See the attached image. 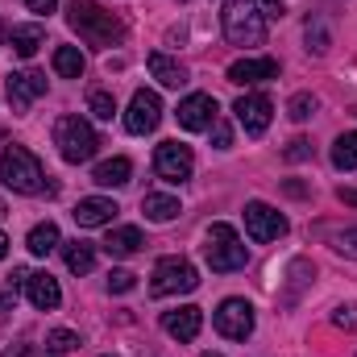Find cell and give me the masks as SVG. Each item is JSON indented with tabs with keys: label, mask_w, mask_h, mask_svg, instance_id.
Returning <instances> with one entry per match:
<instances>
[{
	"label": "cell",
	"mask_w": 357,
	"mask_h": 357,
	"mask_svg": "<svg viewBox=\"0 0 357 357\" xmlns=\"http://www.w3.org/2000/svg\"><path fill=\"white\" fill-rule=\"evenodd\" d=\"M287 112H291V121H307V116L316 112V96H312V91H299V96H291Z\"/></svg>",
	"instance_id": "f546056e"
},
{
	"label": "cell",
	"mask_w": 357,
	"mask_h": 357,
	"mask_svg": "<svg viewBox=\"0 0 357 357\" xmlns=\"http://www.w3.org/2000/svg\"><path fill=\"white\" fill-rule=\"evenodd\" d=\"M158 121H162V100H158V91H133V100H129V112H125V129L129 133H154L158 129Z\"/></svg>",
	"instance_id": "9c48e42d"
},
{
	"label": "cell",
	"mask_w": 357,
	"mask_h": 357,
	"mask_svg": "<svg viewBox=\"0 0 357 357\" xmlns=\"http://www.w3.org/2000/svg\"><path fill=\"white\" fill-rule=\"evenodd\" d=\"M337 199H341L345 208H357V187H341V191H337Z\"/></svg>",
	"instance_id": "d590c367"
},
{
	"label": "cell",
	"mask_w": 357,
	"mask_h": 357,
	"mask_svg": "<svg viewBox=\"0 0 357 357\" xmlns=\"http://www.w3.org/2000/svg\"><path fill=\"white\" fill-rule=\"evenodd\" d=\"M0 258H8V237L0 233Z\"/></svg>",
	"instance_id": "f35d334b"
},
{
	"label": "cell",
	"mask_w": 357,
	"mask_h": 357,
	"mask_svg": "<svg viewBox=\"0 0 357 357\" xmlns=\"http://www.w3.org/2000/svg\"><path fill=\"white\" fill-rule=\"evenodd\" d=\"M154 171H158V178H167V183L191 178V171H195L191 146H183V142H162V146L154 150Z\"/></svg>",
	"instance_id": "52a82bcc"
},
{
	"label": "cell",
	"mask_w": 357,
	"mask_h": 357,
	"mask_svg": "<svg viewBox=\"0 0 357 357\" xmlns=\"http://www.w3.org/2000/svg\"><path fill=\"white\" fill-rule=\"evenodd\" d=\"M212 137H216V150H229V142H233V133H229V125H212Z\"/></svg>",
	"instance_id": "e575fe53"
},
{
	"label": "cell",
	"mask_w": 357,
	"mask_h": 357,
	"mask_svg": "<svg viewBox=\"0 0 357 357\" xmlns=\"http://www.w3.org/2000/svg\"><path fill=\"white\" fill-rule=\"evenodd\" d=\"M84 54H79V46H59L54 50V71L63 75V79H79L84 75Z\"/></svg>",
	"instance_id": "d4e9b609"
},
{
	"label": "cell",
	"mask_w": 357,
	"mask_h": 357,
	"mask_svg": "<svg viewBox=\"0 0 357 357\" xmlns=\"http://www.w3.org/2000/svg\"><path fill=\"white\" fill-rule=\"evenodd\" d=\"M266 79H278V59H237L229 67V84H237V88H254Z\"/></svg>",
	"instance_id": "4fadbf2b"
},
{
	"label": "cell",
	"mask_w": 357,
	"mask_h": 357,
	"mask_svg": "<svg viewBox=\"0 0 357 357\" xmlns=\"http://www.w3.org/2000/svg\"><path fill=\"white\" fill-rule=\"evenodd\" d=\"M88 108H91V116H100V121H112V112H116V100H112V91H91V96H88Z\"/></svg>",
	"instance_id": "f1b7e54d"
},
{
	"label": "cell",
	"mask_w": 357,
	"mask_h": 357,
	"mask_svg": "<svg viewBox=\"0 0 357 357\" xmlns=\"http://www.w3.org/2000/svg\"><path fill=\"white\" fill-rule=\"evenodd\" d=\"M333 167L337 171H357V129L354 133H341L333 142Z\"/></svg>",
	"instance_id": "484cf974"
},
{
	"label": "cell",
	"mask_w": 357,
	"mask_h": 357,
	"mask_svg": "<svg viewBox=\"0 0 357 357\" xmlns=\"http://www.w3.org/2000/svg\"><path fill=\"white\" fill-rule=\"evenodd\" d=\"M121 208L112 204V199H104V195H88V199H79L75 204V225L79 229H100V225H112V216H116Z\"/></svg>",
	"instance_id": "e0dca14e"
},
{
	"label": "cell",
	"mask_w": 357,
	"mask_h": 357,
	"mask_svg": "<svg viewBox=\"0 0 357 357\" xmlns=\"http://www.w3.org/2000/svg\"><path fill=\"white\" fill-rule=\"evenodd\" d=\"M25 295H29V303H33L38 312H54V307L63 303V291H59V278H54V274H46V270H38V274H29V282H25Z\"/></svg>",
	"instance_id": "2e32d148"
},
{
	"label": "cell",
	"mask_w": 357,
	"mask_h": 357,
	"mask_svg": "<svg viewBox=\"0 0 357 357\" xmlns=\"http://www.w3.org/2000/svg\"><path fill=\"white\" fill-rule=\"evenodd\" d=\"M162 328H167V337H175V341H195L199 337V328H204V312L199 307H175V312H162Z\"/></svg>",
	"instance_id": "9a60e30c"
},
{
	"label": "cell",
	"mask_w": 357,
	"mask_h": 357,
	"mask_svg": "<svg viewBox=\"0 0 357 357\" xmlns=\"http://www.w3.org/2000/svg\"><path fill=\"white\" fill-rule=\"evenodd\" d=\"M0 216H4V204H0Z\"/></svg>",
	"instance_id": "60d3db41"
},
{
	"label": "cell",
	"mask_w": 357,
	"mask_h": 357,
	"mask_svg": "<svg viewBox=\"0 0 357 357\" xmlns=\"http://www.w3.org/2000/svg\"><path fill=\"white\" fill-rule=\"evenodd\" d=\"M266 4V17H282V0H262Z\"/></svg>",
	"instance_id": "74e56055"
},
{
	"label": "cell",
	"mask_w": 357,
	"mask_h": 357,
	"mask_svg": "<svg viewBox=\"0 0 357 357\" xmlns=\"http://www.w3.org/2000/svg\"><path fill=\"white\" fill-rule=\"evenodd\" d=\"M67 21L88 46H121V38H125V25L112 13H104L96 0H71Z\"/></svg>",
	"instance_id": "6da1fadb"
},
{
	"label": "cell",
	"mask_w": 357,
	"mask_h": 357,
	"mask_svg": "<svg viewBox=\"0 0 357 357\" xmlns=\"http://www.w3.org/2000/svg\"><path fill=\"white\" fill-rule=\"evenodd\" d=\"M233 112H237V125H241L250 137H258V133H266L270 129L274 104H270V96H262V91H245V96L233 104Z\"/></svg>",
	"instance_id": "8fae6325"
},
{
	"label": "cell",
	"mask_w": 357,
	"mask_h": 357,
	"mask_svg": "<svg viewBox=\"0 0 357 357\" xmlns=\"http://www.w3.org/2000/svg\"><path fill=\"white\" fill-rule=\"evenodd\" d=\"M42 42H46V29H42V25H17V29L8 33V46H13L21 59H33Z\"/></svg>",
	"instance_id": "44dd1931"
},
{
	"label": "cell",
	"mask_w": 357,
	"mask_h": 357,
	"mask_svg": "<svg viewBox=\"0 0 357 357\" xmlns=\"http://www.w3.org/2000/svg\"><path fill=\"white\" fill-rule=\"evenodd\" d=\"M108 291H116V295H121V291H133V274H129V270H112V274H108Z\"/></svg>",
	"instance_id": "1f68e13d"
},
{
	"label": "cell",
	"mask_w": 357,
	"mask_h": 357,
	"mask_svg": "<svg viewBox=\"0 0 357 357\" xmlns=\"http://www.w3.org/2000/svg\"><path fill=\"white\" fill-rule=\"evenodd\" d=\"M225 38L233 46H262L266 42V13L258 8V0H225Z\"/></svg>",
	"instance_id": "7a4b0ae2"
},
{
	"label": "cell",
	"mask_w": 357,
	"mask_h": 357,
	"mask_svg": "<svg viewBox=\"0 0 357 357\" xmlns=\"http://www.w3.org/2000/svg\"><path fill=\"white\" fill-rule=\"evenodd\" d=\"M150 75H154L162 88H175V91L187 84V67H183L178 59H171V54H162V50L150 54Z\"/></svg>",
	"instance_id": "ac0fdd59"
},
{
	"label": "cell",
	"mask_w": 357,
	"mask_h": 357,
	"mask_svg": "<svg viewBox=\"0 0 357 357\" xmlns=\"http://www.w3.org/2000/svg\"><path fill=\"white\" fill-rule=\"evenodd\" d=\"M129 175H133V162H129V158H108V162L96 167L91 183H100V187H125Z\"/></svg>",
	"instance_id": "7402d4cb"
},
{
	"label": "cell",
	"mask_w": 357,
	"mask_h": 357,
	"mask_svg": "<svg viewBox=\"0 0 357 357\" xmlns=\"http://www.w3.org/2000/svg\"><path fill=\"white\" fill-rule=\"evenodd\" d=\"M287 158H291V162H303V158H312V146H307L303 137H295V142L287 146Z\"/></svg>",
	"instance_id": "d6a6232c"
},
{
	"label": "cell",
	"mask_w": 357,
	"mask_h": 357,
	"mask_svg": "<svg viewBox=\"0 0 357 357\" xmlns=\"http://www.w3.org/2000/svg\"><path fill=\"white\" fill-rule=\"evenodd\" d=\"M71 349H79V333H71V328H54V333L46 337V354L50 357H67Z\"/></svg>",
	"instance_id": "4316f807"
},
{
	"label": "cell",
	"mask_w": 357,
	"mask_h": 357,
	"mask_svg": "<svg viewBox=\"0 0 357 357\" xmlns=\"http://www.w3.org/2000/svg\"><path fill=\"white\" fill-rule=\"evenodd\" d=\"M212 324H216L220 337H229V341H245V337L254 333V307H250L245 299H225V303L216 307Z\"/></svg>",
	"instance_id": "ba28073f"
},
{
	"label": "cell",
	"mask_w": 357,
	"mask_h": 357,
	"mask_svg": "<svg viewBox=\"0 0 357 357\" xmlns=\"http://www.w3.org/2000/svg\"><path fill=\"white\" fill-rule=\"evenodd\" d=\"M142 212H146L154 225H167V220L178 216V199L175 195H162V191H150V195L142 199Z\"/></svg>",
	"instance_id": "603a6c76"
},
{
	"label": "cell",
	"mask_w": 357,
	"mask_h": 357,
	"mask_svg": "<svg viewBox=\"0 0 357 357\" xmlns=\"http://www.w3.org/2000/svg\"><path fill=\"white\" fill-rule=\"evenodd\" d=\"M245 229H250L254 241H278L287 233V216L274 212L262 199H254V204H245Z\"/></svg>",
	"instance_id": "7c38bea8"
},
{
	"label": "cell",
	"mask_w": 357,
	"mask_h": 357,
	"mask_svg": "<svg viewBox=\"0 0 357 357\" xmlns=\"http://www.w3.org/2000/svg\"><path fill=\"white\" fill-rule=\"evenodd\" d=\"M54 146H59V154H63L71 167H79V162H88L91 154H96L100 137H96V129H91L84 116H59V125H54Z\"/></svg>",
	"instance_id": "5b68a950"
},
{
	"label": "cell",
	"mask_w": 357,
	"mask_h": 357,
	"mask_svg": "<svg viewBox=\"0 0 357 357\" xmlns=\"http://www.w3.org/2000/svg\"><path fill=\"white\" fill-rule=\"evenodd\" d=\"M328 46H333V42H328V25H324L320 17H312V21H307V50L328 54Z\"/></svg>",
	"instance_id": "83f0119b"
},
{
	"label": "cell",
	"mask_w": 357,
	"mask_h": 357,
	"mask_svg": "<svg viewBox=\"0 0 357 357\" xmlns=\"http://www.w3.org/2000/svg\"><path fill=\"white\" fill-rule=\"evenodd\" d=\"M333 324H337V328H354L357 324V307H337V312H333Z\"/></svg>",
	"instance_id": "836d02e7"
},
{
	"label": "cell",
	"mask_w": 357,
	"mask_h": 357,
	"mask_svg": "<svg viewBox=\"0 0 357 357\" xmlns=\"http://www.w3.org/2000/svg\"><path fill=\"white\" fill-rule=\"evenodd\" d=\"M333 250H337L341 258H357V229H341V233H333Z\"/></svg>",
	"instance_id": "4dcf8cb0"
},
{
	"label": "cell",
	"mask_w": 357,
	"mask_h": 357,
	"mask_svg": "<svg viewBox=\"0 0 357 357\" xmlns=\"http://www.w3.org/2000/svg\"><path fill=\"white\" fill-rule=\"evenodd\" d=\"M63 258H67V270L71 274H88L96 266V250H91L88 241H67L63 245Z\"/></svg>",
	"instance_id": "cb8c5ba5"
},
{
	"label": "cell",
	"mask_w": 357,
	"mask_h": 357,
	"mask_svg": "<svg viewBox=\"0 0 357 357\" xmlns=\"http://www.w3.org/2000/svg\"><path fill=\"white\" fill-rule=\"evenodd\" d=\"M216 121H220V104H216V96H208V91H191V96L178 104V125L191 129V133L212 129Z\"/></svg>",
	"instance_id": "30bf717a"
},
{
	"label": "cell",
	"mask_w": 357,
	"mask_h": 357,
	"mask_svg": "<svg viewBox=\"0 0 357 357\" xmlns=\"http://www.w3.org/2000/svg\"><path fill=\"white\" fill-rule=\"evenodd\" d=\"M150 278H154V282H150L154 295H187V291L199 287V274H195V266H191L187 258H162Z\"/></svg>",
	"instance_id": "8992f818"
},
{
	"label": "cell",
	"mask_w": 357,
	"mask_h": 357,
	"mask_svg": "<svg viewBox=\"0 0 357 357\" xmlns=\"http://www.w3.org/2000/svg\"><path fill=\"white\" fill-rule=\"evenodd\" d=\"M0 178L17 191V195H38L46 187V175H42V162L25 150V146H8L0 154Z\"/></svg>",
	"instance_id": "3957f363"
},
{
	"label": "cell",
	"mask_w": 357,
	"mask_h": 357,
	"mask_svg": "<svg viewBox=\"0 0 357 357\" xmlns=\"http://www.w3.org/2000/svg\"><path fill=\"white\" fill-rule=\"evenodd\" d=\"M104 250H108L112 258H129V254H137V250H142V229H133V225L112 229L108 241H104Z\"/></svg>",
	"instance_id": "ffe728a7"
},
{
	"label": "cell",
	"mask_w": 357,
	"mask_h": 357,
	"mask_svg": "<svg viewBox=\"0 0 357 357\" xmlns=\"http://www.w3.org/2000/svg\"><path fill=\"white\" fill-rule=\"evenodd\" d=\"M199 357H220V354H199Z\"/></svg>",
	"instance_id": "ab89813d"
},
{
	"label": "cell",
	"mask_w": 357,
	"mask_h": 357,
	"mask_svg": "<svg viewBox=\"0 0 357 357\" xmlns=\"http://www.w3.org/2000/svg\"><path fill=\"white\" fill-rule=\"evenodd\" d=\"M204 258L216 274H229V270H241L250 262V250L241 245L237 229L233 225H212L208 229V245H204Z\"/></svg>",
	"instance_id": "277c9868"
},
{
	"label": "cell",
	"mask_w": 357,
	"mask_h": 357,
	"mask_svg": "<svg viewBox=\"0 0 357 357\" xmlns=\"http://www.w3.org/2000/svg\"><path fill=\"white\" fill-rule=\"evenodd\" d=\"M38 96H46V75L42 71H17V75H8V104L17 112H25Z\"/></svg>",
	"instance_id": "5bb4252c"
},
{
	"label": "cell",
	"mask_w": 357,
	"mask_h": 357,
	"mask_svg": "<svg viewBox=\"0 0 357 357\" xmlns=\"http://www.w3.org/2000/svg\"><path fill=\"white\" fill-rule=\"evenodd\" d=\"M25 4H29L33 13H54V8H59V0H25Z\"/></svg>",
	"instance_id": "8d00e7d4"
},
{
	"label": "cell",
	"mask_w": 357,
	"mask_h": 357,
	"mask_svg": "<svg viewBox=\"0 0 357 357\" xmlns=\"http://www.w3.org/2000/svg\"><path fill=\"white\" fill-rule=\"evenodd\" d=\"M25 250H29L33 258H46V254H54V250H59V225H54V220H42V225H33V229H29V237H25Z\"/></svg>",
	"instance_id": "d6986e66"
}]
</instances>
